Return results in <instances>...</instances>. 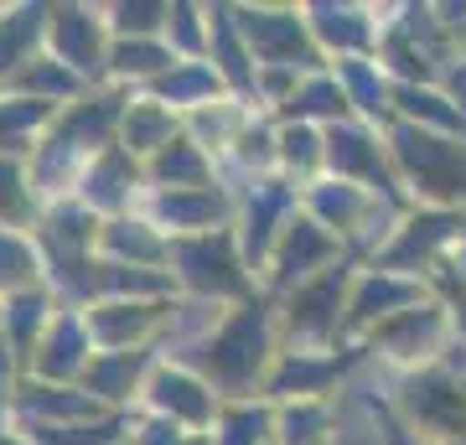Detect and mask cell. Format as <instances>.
I'll return each mask as SVG.
<instances>
[{"label": "cell", "instance_id": "9", "mask_svg": "<svg viewBox=\"0 0 466 445\" xmlns=\"http://www.w3.org/2000/svg\"><path fill=\"white\" fill-rule=\"evenodd\" d=\"M150 404L161 414H171V425H177V420L202 425V420L213 414V389L202 379H192L187 368H161V373L150 379Z\"/></svg>", "mask_w": 466, "mask_h": 445}, {"label": "cell", "instance_id": "36", "mask_svg": "<svg viewBox=\"0 0 466 445\" xmlns=\"http://www.w3.org/2000/svg\"><path fill=\"white\" fill-rule=\"evenodd\" d=\"M36 440L42 445H115L119 425L115 420H104V425H42Z\"/></svg>", "mask_w": 466, "mask_h": 445}, {"label": "cell", "instance_id": "6", "mask_svg": "<svg viewBox=\"0 0 466 445\" xmlns=\"http://www.w3.org/2000/svg\"><path fill=\"white\" fill-rule=\"evenodd\" d=\"M348 290V269H327L311 285H300L290 296V331L296 337H327L337 327V306Z\"/></svg>", "mask_w": 466, "mask_h": 445}, {"label": "cell", "instance_id": "24", "mask_svg": "<svg viewBox=\"0 0 466 445\" xmlns=\"http://www.w3.org/2000/svg\"><path fill=\"white\" fill-rule=\"evenodd\" d=\"M213 88H218V67L213 63H182L156 83V94L171 99V104H202V99H213Z\"/></svg>", "mask_w": 466, "mask_h": 445}, {"label": "cell", "instance_id": "18", "mask_svg": "<svg viewBox=\"0 0 466 445\" xmlns=\"http://www.w3.org/2000/svg\"><path fill=\"white\" fill-rule=\"evenodd\" d=\"M233 11H213V63L218 73L233 83V88H249L254 83V67H249V42H244V32H238V21H228Z\"/></svg>", "mask_w": 466, "mask_h": 445}, {"label": "cell", "instance_id": "12", "mask_svg": "<svg viewBox=\"0 0 466 445\" xmlns=\"http://www.w3.org/2000/svg\"><path fill=\"white\" fill-rule=\"evenodd\" d=\"M415 300H420V285L400 280V275H373V280H363L358 296H352V321L404 316V311H415Z\"/></svg>", "mask_w": 466, "mask_h": 445}, {"label": "cell", "instance_id": "46", "mask_svg": "<svg viewBox=\"0 0 466 445\" xmlns=\"http://www.w3.org/2000/svg\"><path fill=\"white\" fill-rule=\"evenodd\" d=\"M171 36H177V47L182 52H198L202 47V26H198V11L192 5H171Z\"/></svg>", "mask_w": 466, "mask_h": 445}, {"label": "cell", "instance_id": "25", "mask_svg": "<svg viewBox=\"0 0 466 445\" xmlns=\"http://www.w3.org/2000/svg\"><path fill=\"white\" fill-rule=\"evenodd\" d=\"M115 104H119V99L78 104V109L63 119L57 140H67V146H104V135H109V125H115Z\"/></svg>", "mask_w": 466, "mask_h": 445}, {"label": "cell", "instance_id": "19", "mask_svg": "<svg viewBox=\"0 0 466 445\" xmlns=\"http://www.w3.org/2000/svg\"><path fill=\"white\" fill-rule=\"evenodd\" d=\"M140 368H146V352H104V358L88 363L84 383L94 399H125L140 379Z\"/></svg>", "mask_w": 466, "mask_h": 445}, {"label": "cell", "instance_id": "35", "mask_svg": "<svg viewBox=\"0 0 466 445\" xmlns=\"http://www.w3.org/2000/svg\"><path fill=\"white\" fill-rule=\"evenodd\" d=\"M285 207H290V192H285V187L269 182L265 192H254V207H249V254H265L269 233H275L269 223H275Z\"/></svg>", "mask_w": 466, "mask_h": 445}, {"label": "cell", "instance_id": "20", "mask_svg": "<svg viewBox=\"0 0 466 445\" xmlns=\"http://www.w3.org/2000/svg\"><path fill=\"white\" fill-rule=\"evenodd\" d=\"M311 32L337 52H358V47H368L373 26H368L363 11H352V5H311Z\"/></svg>", "mask_w": 466, "mask_h": 445}, {"label": "cell", "instance_id": "2", "mask_svg": "<svg viewBox=\"0 0 466 445\" xmlns=\"http://www.w3.org/2000/svg\"><path fill=\"white\" fill-rule=\"evenodd\" d=\"M265 352H269L265 311H259V306H244L213 342L202 347L198 363L208 368V379L223 383V389H249V383L259 379V368H265Z\"/></svg>", "mask_w": 466, "mask_h": 445}, {"label": "cell", "instance_id": "41", "mask_svg": "<svg viewBox=\"0 0 466 445\" xmlns=\"http://www.w3.org/2000/svg\"><path fill=\"white\" fill-rule=\"evenodd\" d=\"M26 217V182L5 156H0V223H21Z\"/></svg>", "mask_w": 466, "mask_h": 445}, {"label": "cell", "instance_id": "15", "mask_svg": "<svg viewBox=\"0 0 466 445\" xmlns=\"http://www.w3.org/2000/svg\"><path fill=\"white\" fill-rule=\"evenodd\" d=\"M327 161L342 171V177H379V146H373V135L358 130V125H332V135H327Z\"/></svg>", "mask_w": 466, "mask_h": 445}, {"label": "cell", "instance_id": "38", "mask_svg": "<svg viewBox=\"0 0 466 445\" xmlns=\"http://www.w3.org/2000/svg\"><path fill=\"white\" fill-rule=\"evenodd\" d=\"M21 83H26L32 94H52V99H63V94H73V88H78V73H73V67H63L57 57H52V63L42 57V63H32L26 73H21Z\"/></svg>", "mask_w": 466, "mask_h": 445}, {"label": "cell", "instance_id": "1", "mask_svg": "<svg viewBox=\"0 0 466 445\" xmlns=\"http://www.w3.org/2000/svg\"><path fill=\"white\" fill-rule=\"evenodd\" d=\"M394 161L415 177V187L425 197H441V202L466 197V146H456V140H441L431 130L400 125L394 130Z\"/></svg>", "mask_w": 466, "mask_h": 445}, {"label": "cell", "instance_id": "32", "mask_svg": "<svg viewBox=\"0 0 466 445\" xmlns=\"http://www.w3.org/2000/svg\"><path fill=\"white\" fill-rule=\"evenodd\" d=\"M21 404H26L32 414H47V420H67V425L99 410V404H94V394H73V389H32Z\"/></svg>", "mask_w": 466, "mask_h": 445}, {"label": "cell", "instance_id": "33", "mask_svg": "<svg viewBox=\"0 0 466 445\" xmlns=\"http://www.w3.org/2000/svg\"><path fill=\"white\" fill-rule=\"evenodd\" d=\"M109 57H115V73H135V78H150V73H167V67H177V63H171V52L156 47V42H146V36L119 42Z\"/></svg>", "mask_w": 466, "mask_h": 445}, {"label": "cell", "instance_id": "50", "mask_svg": "<svg viewBox=\"0 0 466 445\" xmlns=\"http://www.w3.org/2000/svg\"><path fill=\"white\" fill-rule=\"evenodd\" d=\"M342 445H358V440H342Z\"/></svg>", "mask_w": 466, "mask_h": 445}, {"label": "cell", "instance_id": "44", "mask_svg": "<svg viewBox=\"0 0 466 445\" xmlns=\"http://www.w3.org/2000/svg\"><path fill=\"white\" fill-rule=\"evenodd\" d=\"M280 156L290 166H311L317 156H327V150H321V140L306 130V125H285V130H280Z\"/></svg>", "mask_w": 466, "mask_h": 445}, {"label": "cell", "instance_id": "34", "mask_svg": "<svg viewBox=\"0 0 466 445\" xmlns=\"http://www.w3.org/2000/svg\"><path fill=\"white\" fill-rule=\"evenodd\" d=\"M337 73H342V83H348V104H358V109H368V115H383V109H389V104H383V78L363 63V57H348Z\"/></svg>", "mask_w": 466, "mask_h": 445}, {"label": "cell", "instance_id": "23", "mask_svg": "<svg viewBox=\"0 0 466 445\" xmlns=\"http://www.w3.org/2000/svg\"><path fill=\"white\" fill-rule=\"evenodd\" d=\"M94 285L99 290H109V296H167L171 290V275H150L146 264H99V275H94Z\"/></svg>", "mask_w": 466, "mask_h": 445}, {"label": "cell", "instance_id": "5", "mask_svg": "<svg viewBox=\"0 0 466 445\" xmlns=\"http://www.w3.org/2000/svg\"><path fill=\"white\" fill-rule=\"evenodd\" d=\"M337 254L332 233L317 217H296L280 233V254H275V285H311L317 264H327Z\"/></svg>", "mask_w": 466, "mask_h": 445}, {"label": "cell", "instance_id": "49", "mask_svg": "<svg viewBox=\"0 0 466 445\" xmlns=\"http://www.w3.org/2000/svg\"><path fill=\"white\" fill-rule=\"evenodd\" d=\"M0 445H21V440H0Z\"/></svg>", "mask_w": 466, "mask_h": 445}, {"label": "cell", "instance_id": "42", "mask_svg": "<svg viewBox=\"0 0 466 445\" xmlns=\"http://www.w3.org/2000/svg\"><path fill=\"white\" fill-rule=\"evenodd\" d=\"M327 425V410L321 404H296L285 414V445H317V430Z\"/></svg>", "mask_w": 466, "mask_h": 445}, {"label": "cell", "instance_id": "14", "mask_svg": "<svg viewBox=\"0 0 466 445\" xmlns=\"http://www.w3.org/2000/svg\"><path fill=\"white\" fill-rule=\"evenodd\" d=\"M150 321H156V306H140V300H109L99 311H88V331H94L109 352H119L130 337H140Z\"/></svg>", "mask_w": 466, "mask_h": 445}, {"label": "cell", "instance_id": "16", "mask_svg": "<svg viewBox=\"0 0 466 445\" xmlns=\"http://www.w3.org/2000/svg\"><path fill=\"white\" fill-rule=\"evenodd\" d=\"M130 182H135L130 156L104 150L99 161L88 166V177H84V202L88 207H119V202L130 197Z\"/></svg>", "mask_w": 466, "mask_h": 445}, {"label": "cell", "instance_id": "21", "mask_svg": "<svg viewBox=\"0 0 466 445\" xmlns=\"http://www.w3.org/2000/svg\"><path fill=\"white\" fill-rule=\"evenodd\" d=\"M171 135H177V119H171L167 104H135L125 115V146L130 150H167L177 146Z\"/></svg>", "mask_w": 466, "mask_h": 445}, {"label": "cell", "instance_id": "22", "mask_svg": "<svg viewBox=\"0 0 466 445\" xmlns=\"http://www.w3.org/2000/svg\"><path fill=\"white\" fill-rule=\"evenodd\" d=\"M156 177L171 187V192H198L208 187V161H202V150L192 140H177L156 156Z\"/></svg>", "mask_w": 466, "mask_h": 445}, {"label": "cell", "instance_id": "17", "mask_svg": "<svg viewBox=\"0 0 466 445\" xmlns=\"http://www.w3.org/2000/svg\"><path fill=\"white\" fill-rule=\"evenodd\" d=\"M156 213L167 217L171 228H213L218 217L228 213V202L213 187H198V192H167L156 202Z\"/></svg>", "mask_w": 466, "mask_h": 445}, {"label": "cell", "instance_id": "10", "mask_svg": "<svg viewBox=\"0 0 466 445\" xmlns=\"http://www.w3.org/2000/svg\"><path fill=\"white\" fill-rule=\"evenodd\" d=\"M36 373H47V379L88 373V327H78V316H57L47 327L42 352H36Z\"/></svg>", "mask_w": 466, "mask_h": 445}, {"label": "cell", "instance_id": "29", "mask_svg": "<svg viewBox=\"0 0 466 445\" xmlns=\"http://www.w3.org/2000/svg\"><path fill=\"white\" fill-rule=\"evenodd\" d=\"M451 233H456V217L435 213V217H420V223H410L400 238V248L389 254V264H415L425 259V254H435V244H446Z\"/></svg>", "mask_w": 466, "mask_h": 445}, {"label": "cell", "instance_id": "48", "mask_svg": "<svg viewBox=\"0 0 466 445\" xmlns=\"http://www.w3.org/2000/svg\"><path fill=\"white\" fill-rule=\"evenodd\" d=\"M187 445H213V440H187Z\"/></svg>", "mask_w": 466, "mask_h": 445}, {"label": "cell", "instance_id": "40", "mask_svg": "<svg viewBox=\"0 0 466 445\" xmlns=\"http://www.w3.org/2000/svg\"><path fill=\"white\" fill-rule=\"evenodd\" d=\"M265 435H269V410H233L223 420L218 445H265Z\"/></svg>", "mask_w": 466, "mask_h": 445}, {"label": "cell", "instance_id": "28", "mask_svg": "<svg viewBox=\"0 0 466 445\" xmlns=\"http://www.w3.org/2000/svg\"><path fill=\"white\" fill-rule=\"evenodd\" d=\"M285 109H290V115H321V119H342L348 115V88H342V83L337 78H311L306 83V88H300V94H290V99H285Z\"/></svg>", "mask_w": 466, "mask_h": 445}, {"label": "cell", "instance_id": "11", "mask_svg": "<svg viewBox=\"0 0 466 445\" xmlns=\"http://www.w3.org/2000/svg\"><path fill=\"white\" fill-rule=\"evenodd\" d=\"M47 21H52L47 5H21V11H11V16L0 21V73H26L32 67L26 57L42 42Z\"/></svg>", "mask_w": 466, "mask_h": 445}, {"label": "cell", "instance_id": "37", "mask_svg": "<svg viewBox=\"0 0 466 445\" xmlns=\"http://www.w3.org/2000/svg\"><path fill=\"white\" fill-rule=\"evenodd\" d=\"M32 275H36L32 248L21 244V238H11V233H0V285L21 290V285H32Z\"/></svg>", "mask_w": 466, "mask_h": 445}, {"label": "cell", "instance_id": "3", "mask_svg": "<svg viewBox=\"0 0 466 445\" xmlns=\"http://www.w3.org/2000/svg\"><path fill=\"white\" fill-rule=\"evenodd\" d=\"M238 32L249 42V57H265L269 67H311L317 52L306 47V21L296 11H233Z\"/></svg>", "mask_w": 466, "mask_h": 445}, {"label": "cell", "instance_id": "43", "mask_svg": "<svg viewBox=\"0 0 466 445\" xmlns=\"http://www.w3.org/2000/svg\"><path fill=\"white\" fill-rule=\"evenodd\" d=\"M115 21H119V32H125V42H130V36H146L161 21H171V11L167 5H115Z\"/></svg>", "mask_w": 466, "mask_h": 445}, {"label": "cell", "instance_id": "13", "mask_svg": "<svg viewBox=\"0 0 466 445\" xmlns=\"http://www.w3.org/2000/svg\"><path fill=\"white\" fill-rule=\"evenodd\" d=\"M379 337L394 358H420V352H431V347L441 342V311H435V306H415V311L394 316Z\"/></svg>", "mask_w": 466, "mask_h": 445}, {"label": "cell", "instance_id": "26", "mask_svg": "<svg viewBox=\"0 0 466 445\" xmlns=\"http://www.w3.org/2000/svg\"><path fill=\"white\" fill-rule=\"evenodd\" d=\"M311 207H317V223L321 228H352L358 213H363V192L348 182H327V187H311Z\"/></svg>", "mask_w": 466, "mask_h": 445}, {"label": "cell", "instance_id": "39", "mask_svg": "<svg viewBox=\"0 0 466 445\" xmlns=\"http://www.w3.org/2000/svg\"><path fill=\"white\" fill-rule=\"evenodd\" d=\"M36 321H47V296H16L11 306H5V327H11V342L16 347H26L32 342V331H36Z\"/></svg>", "mask_w": 466, "mask_h": 445}, {"label": "cell", "instance_id": "45", "mask_svg": "<svg viewBox=\"0 0 466 445\" xmlns=\"http://www.w3.org/2000/svg\"><path fill=\"white\" fill-rule=\"evenodd\" d=\"M42 119V99H16V104H0V135H21Z\"/></svg>", "mask_w": 466, "mask_h": 445}, {"label": "cell", "instance_id": "47", "mask_svg": "<svg viewBox=\"0 0 466 445\" xmlns=\"http://www.w3.org/2000/svg\"><path fill=\"white\" fill-rule=\"evenodd\" d=\"M5 383H11V358H5V337H0V399H5Z\"/></svg>", "mask_w": 466, "mask_h": 445}, {"label": "cell", "instance_id": "4", "mask_svg": "<svg viewBox=\"0 0 466 445\" xmlns=\"http://www.w3.org/2000/svg\"><path fill=\"white\" fill-rule=\"evenodd\" d=\"M177 264H182V280L202 296H233L244 290V269H238V254H233V233H202V238H187V244L171 248Z\"/></svg>", "mask_w": 466, "mask_h": 445}, {"label": "cell", "instance_id": "7", "mask_svg": "<svg viewBox=\"0 0 466 445\" xmlns=\"http://www.w3.org/2000/svg\"><path fill=\"white\" fill-rule=\"evenodd\" d=\"M404 404H410V414H415L420 425H431V430H451V435L466 430V389L441 379V373L410 383L404 389Z\"/></svg>", "mask_w": 466, "mask_h": 445}, {"label": "cell", "instance_id": "8", "mask_svg": "<svg viewBox=\"0 0 466 445\" xmlns=\"http://www.w3.org/2000/svg\"><path fill=\"white\" fill-rule=\"evenodd\" d=\"M52 42H57V63L73 73H94L104 63V42H99V21L78 11V5H57L52 11Z\"/></svg>", "mask_w": 466, "mask_h": 445}, {"label": "cell", "instance_id": "27", "mask_svg": "<svg viewBox=\"0 0 466 445\" xmlns=\"http://www.w3.org/2000/svg\"><path fill=\"white\" fill-rule=\"evenodd\" d=\"M394 99H400V109L410 119H431L441 130H466V115L446 99V94H431V88H420V83H404Z\"/></svg>", "mask_w": 466, "mask_h": 445}, {"label": "cell", "instance_id": "30", "mask_svg": "<svg viewBox=\"0 0 466 445\" xmlns=\"http://www.w3.org/2000/svg\"><path fill=\"white\" fill-rule=\"evenodd\" d=\"M332 373H337V363H311L306 352H290V358L280 363V373H275V383H269V389H275V394H290V389H296V394H321Z\"/></svg>", "mask_w": 466, "mask_h": 445}, {"label": "cell", "instance_id": "31", "mask_svg": "<svg viewBox=\"0 0 466 445\" xmlns=\"http://www.w3.org/2000/svg\"><path fill=\"white\" fill-rule=\"evenodd\" d=\"M104 248H109V254H130L135 264H156L167 254L161 238H156L146 223H109V228H104Z\"/></svg>", "mask_w": 466, "mask_h": 445}]
</instances>
